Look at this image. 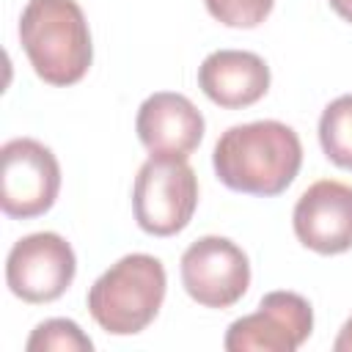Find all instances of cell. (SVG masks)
Wrapping results in <instances>:
<instances>
[{"instance_id": "3957f363", "label": "cell", "mask_w": 352, "mask_h": 352, "mask_svg": "<svg viewBox=\"0 0 352 352\" xmlns=\"http://www.w3.org/2000/svg\"><path fill=\"white\" fill-rule=\"evenodd\" d=\"M165 289L162 261L148 253H129L94 280L88 289V311L104 333L135 336L160 314Z\"/></svg>"}, {"instance_id": "6da1fadb", "label": "cell", "mask_w": 352, "mask_h": 352, "mask_svg": "<svg viewBox=\"0 0 352 352\" xmlns=\"http://www.w3.org/2000/svg\"><path fill=\"white\" fill-rule=\"evenodd\" d=\"M217 179L236 192L280 195L302 165L300 135L283 121H250L228 126L212 151Z\"/></svg>"}, {"instance_id": "7c38bea8", "label": "cell", "mask_w": 352, "mask_h": 352, "mask_svg": "<svg viewBox=\"0 0 352 352\" xmlns=\"http://www.w3.org/2000/svg\"><path fill=\"white\" fill-rule=\"evenodd\" d=\"M319 143H322L324 157L333 165L352 170V94L333 99L322 110Z\"/></svg>"}, {"instance_id": "8fae6325", "label": "cell", "mask_w": 352, "mask_h": 352, "mask_svg": "<svg viewBox=\"0 0 352 352\" xmlns=\"http://www.w3.org/2000/svg\"><path fill=\"white\" fill-rule=\"evenodd\" d=\"M198 88L226 110L250 107L270 91V66L248 50H214L198 66Z\"/></svg>"}, {"instance_id": "5b68a950", "label": "cell", "mask_w": 352, "mask_h": 352, "mask_svg": "<svg viewBox=\"0 0 352 352\" xmlns=\"http://www.w3.org/2000/svg\"><path fill=\"white\" fill-rule=\"evenodd\" d=\"M60 165L52 148L33 138H14L0 148V206L8 217L30 220L52 209Z\"/></svg>"}, {"instance_id": "9c48e42d", "label": "cell", "mask_w": 352, "mask_h": 352, "mask_svg": "<svg viewBox=\"0 0 352 352\" xmlns=\"http://www.w3.org/2000/svg\"><path fill=\"white\" fill-rule=\"evenodd\" d=\"M292 226L297 239L322 256H338L352 248V184L314 182L294 204Z\"/></svg>"}, {"instance_id": "ba28073f", "label": "cell", "mask_w": 352, "mask_h": 352, "mask_svg": "<svg viewBox=\"0 0 352 352\" xmlns=\"http://www.w3.org/2000/svg\"><path fill=\"white\" fill-rule=\"evenodd\" d=\"M184 292L204 308H231L250 286L248 253L228 236H201L182 253Z\"/></svg>"}, {"instance_id": "9a60e30c", "label": "cell", "mask_w": 352, "mask_h": 352, "mask_svg": "<svg viewBox=\"0 0 352 352\" xmlns=\"http://www.w3.org/2000/svg\"><path fill=\"white\" fill-rule=\"evenodd\" d=\"M333 349L336 352H352V316L344 322V327L338 330L336 341H333Z\"/></svg>"}, {"instance_id": "8992f818", "label": "cell", "mask_w": 352, "mask_h": 352, "mask_svg": "<svg viewBox=\"0 0 352 352\" xmlns=\"http://www.w3.org/2000/svg\"><path fill=\"white\" fill-rule=\"evenodd\" d=\"M77 258L72 245L55 231H36L14 242L6 258V283L11 294L30 305L58 300L74 280Z\"/></svg>"}, {"instance_id": "2e32d148", "label": "cell", "mask_w": 352, "mask_h": 352, "mask_svg": "<svg viewBox=\"0 0 352 352\" xmlns=\"http://www.w3.org/2000/svg\"><path fill=\"white\" fill-rule=\"evenodd\" d=\"M327 3H330V8H333L344 22L352 25V0H327Z\"/></svg>"}, {"instance_id": "7a4b0ae2", "label": "cell", "mask_w": 352, "mask_h": 352, "mask_svg": "<svg viewBox=\"0 0 352 352\" xmlns=\"http://www.w3.org/2000/svg\"><path fill=\"white\" fill-rule=\"evenodd\" d=\"M22 50L47 85H74L94 60L91 30L77 0H28L19 16Z\"/></svg>"}, {"instance_id": "52a82bcc", "label": "cell", "mask_w": 352, "mask_h": 352, "mask_svg": "<svg viewBox=\"0 0 352 352\" xmlns=\"http://www.w3.org/2000/svg\"><path fill=\"white\" fill-rule=\"evenodd\" d=\"M314 330V308L297 292H270L258 308L228 324V352H294Z\"/></svg>"}, {"instance_id": "5bb4252c", "label": "cell", "mask_w": 352, "mask_h": 352, "mask_svg": "<svg viewBox=\"0 0 352 352\" xmlns=\"http://www.w3.org/2000/svg\"><path fill=\"white\" fill-rule=\"evenodd\" d=\"M204 3H206V11L220 25L245 28V30L258 28L275 6V0H204Z\"/></svg>"}, {"instance_id": "30bf717a", "label": "cell", "mask_w": 352, "mask_h": 352, "mask_svg": "<svg viewBox=\"0 0 352 352\" xmlns=\"http://www.w3.org/2000/svg\"><path fill=\"white\" fill-rule=\"evenodd\" d=\"M204 116L184 96L157 91L138 107L135 129L151 157H190L204 140Z\"/></svg>"}, {"instance_id": "4fadbf2b", "label": "cell", "mask_w": 352, "mask_h": 352, "mask_svg": "<svg viewBox=\"0 0 352 352\" xmlns=\"http://www.w3.org/2000/svg\"><path fill=\"white\" fill-rule=\"evenodd\" d=\"M25 349L28 352H91L94 341L80 330L77 322L58 316L36 324Z\"/></svg>"}, {"instance_id": "277c9868", "label": "cell", "mask_w": 352, "mask_h": 352, "mask_svg": "<svg viewBox=\"0 0 352 352\" xmlns=\"http://www.w3.org/2000/svg\"><path fill=\"white\" fill-rule=\"evenodd\" d=\"M198 206V179L184 157H148L132 184V212L151 236L184 231Z\"/></svg>"}]
</instances>
